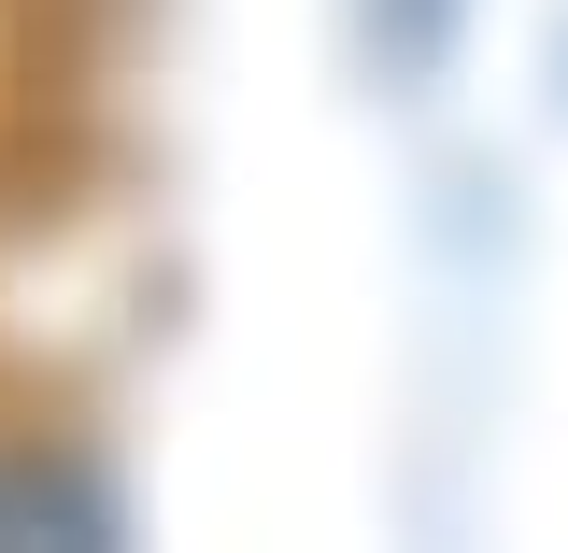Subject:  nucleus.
Instances as JSON below:
<instances>
[{
  "instance_id": "nucleus-1",
  "label": "nucleus",
  "mask_w": 568,
  "mask_h": 553,
  "mask_svg": "<svg viewBox=\"0 0 568 553\" xmlns=\"http://www.w3.org/2000/svg\"><path fill=\"white\" fill-rule=\"evenodd\" d=\"M0 553H129V540H114V496L85 483V469L14 454L0 469Z\"/></svg>"
},
{
  "instance_id": "nucleus-2",
  "label": "nucleus",
  "mask_w": 568,
  "mask_h": 553,
  "mask_svg": "<svg viewBox=\"0 0 568 553\" xmlns=\"http://www.w3.org/2000/svg\"><path fill=\"white\" fill-rule=\"evenodd\" d=\"M355 29H369V71H384V85H426V71L455 58L469 0H355Z\"/></svg>"
}]
</instances>
